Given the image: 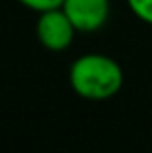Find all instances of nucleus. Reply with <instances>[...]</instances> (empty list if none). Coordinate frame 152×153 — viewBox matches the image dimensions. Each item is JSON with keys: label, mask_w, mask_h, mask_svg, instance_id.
<instances>
[{"label": "nucleus", "mask_w": 152, "mask_h": 153, "mask_svg": "<svg viewBox=\"0 0 152 153\" xmlns=\"http://www.w3.org/2000/svg\"><path fill=\"white\" fill-rule=\"evenodd\" d=\"M70 85L74 93L90 101H105L119 93L123 85V70L111 56L84 54L70 66Z\"/></svg>", "instance_id": "f257e3e1"}, {"label": "nucleus", "mask_w": 152, "mask_h": 153, "mask_svg": "<svg viewBox=\"0 0 152 153\" xmlns=\"http://www.w3.org/2000/svg\"><path fill=\"white\" fill-rule=\"evenodd\" d=\"M37 39L47 51L61 52L68 49L74 39L76 27L68 19L62 8H53V10L39 12V19L35 25Z\"/></svg>", "instance_id": "f03ea898"}, {"label": "nucleus", "mask_w": 152, "mask_h": 153, "mask_svg": "<svg viewBox=\"0 0 152 153\" xmlns=\"http://www.w3.org/2000/svg\"><path fill=\"white\" fill-rule=\"evenodd\" d=\"M62 10L76 31L94 33L102 29L109 16V0H65Z\"/></svg>", "instance_id": "7ed1b4c3"}, {"label": "nucleus", "mask_w": 152, "mask_h": 153, "mask_svg": "<svg viewBox=\"0 0 152 153\" xmlns=\"http://www.w3.org/2000/svg\"><path fill=\"white\" fill-rule=\"evenodd\" d=\"M127 4L141 22L152 25V0H127Z\"/></svg>", "instance_id": "20e7f679"}, {"label": "nucleus", "mask_w": 152, "mask_h": 153, "mask_svg": "<svg viewBox=\"0 0 152 153\" xmlns=\"http://www.w3.org/2000/svg\"><path fill=\"white\" fill-rule=\"evenodd\" d=\"M18 2L29 8V10L45 12V10H53V8H61L65 0H18Z\"/></svg>", "instance_id": "39448f33"}]
</instances>
